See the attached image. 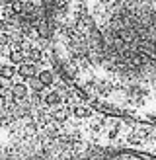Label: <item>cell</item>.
<instances>
[{
	"label": "cell",
	"mask_w": 156,
	"mask_h": 160,
	"mask_svg": "<svg viewBox=\"0 0 156 160\" xmlns=\"http://www.w3.org/2000/svg\"><path fill=\"white\" fill-rule=\"evenodd\" d=\"M61 76L105 113L156 123V0H45Z\"/></svg>",
	"instance_id": "cell-1"
}]
</instances>
